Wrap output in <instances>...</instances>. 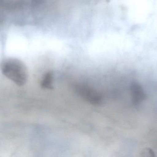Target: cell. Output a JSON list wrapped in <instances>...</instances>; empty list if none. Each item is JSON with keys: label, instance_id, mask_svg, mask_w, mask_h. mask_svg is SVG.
<instances>
[{"label": "cell", "instance_id": "cell-1", "mask_svg": "<svg viewBox=\"0 0 157 157\" xmlns=\"http://www.w3.org/2000/svg\"><path fill=\"white\" fill-rule=\"evenodd\" d=\"M3 74L19 86L25 85L28 79V71L25 64L18 59L10 58L3 61L1 65Z\"/></svg>", "mask_w": 157, "mask_h": 157}, {"label": "cell", "instance_id": "cell-2", "mask_svg": "<svg viewBox=\"0 0 157 157\" xmlns=\"http://www.w3.org/2000/svg\"><path fill=\"white\" fill-rule=\"evenodd\" d=\"M75 93L83 100L91 105L100 106L104 103L103 95L87 85L79 84L75 87Z\"/></svg>", "mask_w": 157, "mask_h": 157}, {"label": "cell", "instance_id": "cell-3", "mask_svg": "<svg viewBox=\"0 0 157 157\" xmlns=\"http://www.w3.org/2000/svg\"><path fill=\"white\" fill-rule=\"evenodd\" d=\"M54 73L52 71H48L44 74L40 81V87L44 89L51 90L53 88Z\"/></svg>", "mask_w": 157, "mask_h": 157}]
</instances>
